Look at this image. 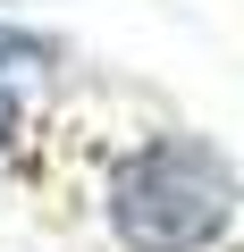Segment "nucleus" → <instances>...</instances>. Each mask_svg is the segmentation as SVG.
I'll return each mask as SVG.
<instances>
[{"mask_svg":"<svg viewBox=\"0 0 244 252\" xmlns=\"http://www.w3.org/2000/svg\"><path fill=\"white\" fill-rule=\"evenodd\" d=\"M9 143H17V93L0 84V152H9Z\"/></svg>","mask_w":244,"mask_h":252,"instance_id":"nucleus-3","label":"nucleus"},{"mask_svg":"<svg viewBox=\"0 0 244 252\" xmlns=\"http://www.w3.org/2000/svg\"><path fill=\"white\" fill-rule=\"evenodd\" d=\"M236 219V168L202 135H160L118 160L109 227L127 252H210Z\"/></svg>","mask_w":244,"mask_h":252,"instance_id":"nucleus-1","label":"nucleus"},{"mask_svg":"<svg viewBox=\"0 0 244 252\" xmlns=\"http://www.w3.org/2000/svg\"><path fill=\"white\" fill-rule=\"evenodd\" d=\"M42 59H59V42H51V34H26V26H0V67H42Z\"/></svg>","mask_w":244,"mask_h":252,"instance_id":"nucleus-2","label":"nucleus"}]
</instances>
